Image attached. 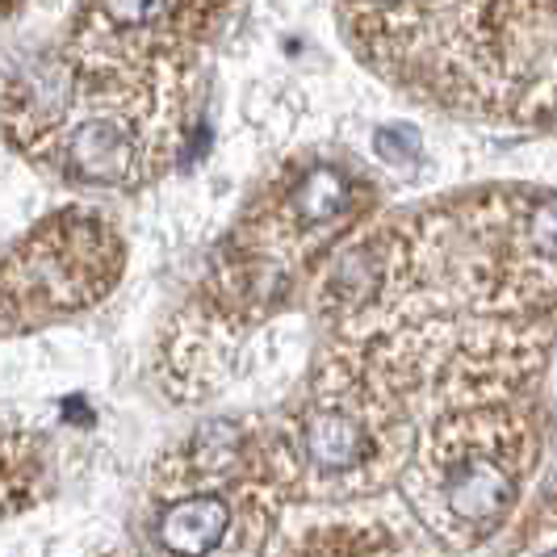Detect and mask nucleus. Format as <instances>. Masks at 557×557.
Returning <instances> with one entry per match:
<instances>
[{
	"label": "nucleus",
	"instance_id": "obj_4",
	"mask_svg": "<svg viewBox=\"0 0 557 557\" xmlns=\"http://www.w3.org/2000/svg\"><path fill=\"white\" fill-rule=\"evenodd\" d=\"M9 4H13V0H9Z\"/></svg>",
	"mask_w": 557,
	"mask_h": 557
},
{
	"label": "nucleus",
	"instance_id": "obj_1",
	"mask_svg": "<svg viewBox=\"0 0 557 557\" xmlns=\"http://www.w3.org/2000/svg\"><path fill=\"white\" fill-rule=\"evenodd\" d=\"M126 264V244L97 210H55L34 223L4 260V323L9 332L97 307Z\"/></svg>",
	"mask_w": 557,
	"mask_h": 557
},
{
	"label": "nucleus",
	"instance_id": "obj_2",
	"mask_svg": "<svg viewBox=\"0 0 557 557\" xmlns=\"http://www.w3.org/2000/svg\"><path fill=\"white\" fill-rule=\"evenodd\" d=\"M264 557H423L411 532L369 511H335L307 524H281Z\"/></svg>",
	"mask_w": 557,
	"mask_h": 557
},
{
	"label": "nucleus",
	"instance_id": "obj_3",
	"mask_svg": "<svg viewBox=\"0 0 557 557\" xmlns=\"http://www.w3.org/2000/svg\"><path fill=\"white\" fill-rule=\"evenodd\" d=\"M373 147H377L382 160H391V164H398V168L419 160V135L416 131H403V126L377 131V135H373Z\"/></svg>",
	"mask_w": 557,
	"mask_h": 557
}]
</instances>
